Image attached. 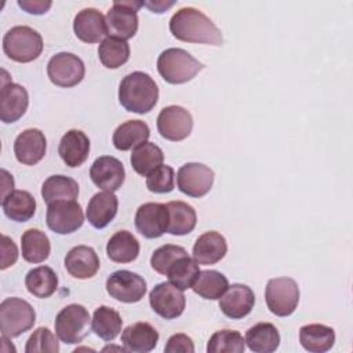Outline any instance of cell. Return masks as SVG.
Masks as SVG:
<instances>
[{
	"label": "cell",
	"instance_id": "1",
	"mask_svg": "<svg viewBox=\"0 0 353 353\" xmlns=\"http://www.w3.org/2000/svg\"><path fill=\"white\" fill-rule=\"evenodd\" d=\"M170 32L181 41L222 46L223 37L216 25L200 10L183 7L170 19Z\"/></svg>",
	"mask_w": 353,
	"mask_h": 353
},
{
	"label": "cell",
	"instance_id": "2",
	"mask_svg": "<svg viewBox=\"0 0 353 353\" xmlns=\"http://www.w3.org/2000/svg\"><path fill=\"white\" fill-rule=\"evenodd\" d=\"M159 99V87L145 72L127 74L119 85V102L127 110L138 114L150 112Z\"/></svg>",
	"mask_w": 353,
	"mask_h": 353
},
{
	"label": "cell",
	"instance_id": "3",
	"mask_svg": "<svg viewBox=\"0 0 353 353\" xmlns=\"http://www.w3.org/2000/svg\"><path fill=\"white\" fill-rule=\"evenodd\" d=\"M204 65L182 48H167L157 58V70L170 84H183L190 81Z\"/></svg>",
	"mask_w": 353,
	"mask_h": 353
},
{
	"label": "cell",
	"instance_id": "4",
	"mask_svg": "<svg viewBox=\"0 0 353 353\" xmlns=\"http://www.w3.org/2000/svg\"><path fill=\"white\" fill-rule=\"evenodd\" d=\"M3 51L15 62H32L37 59L43 51L41 34L30 26H14L7 30L3 37Z\"/></svg>",
	"mask_w": 353,
	"mask_h": 353
},
{
	"label": "cell",
	"instance_id": "5",
	"mask_svg": "<svg viewBox=\"0 0 353 353\" xmlns=\"http://www.w3.org/2000/svg\"><path fill=\"white\" fill-rule=\"evenodd\" d=\"M36 321L33 306L22 298H6L0 303V330L8 338L19 336L29 331Z\"/></svg>",
	"mask_w": 353,
	"mask_h": 353
},
{
	"label": "cell",
	"instance_id": "6",
	"mask_svg": "<svg viewBox=\"0 0 353 353\" xmlns=\"http://www.w3.org/2000/svg\"><path fill=\"white\" fill-rule=\"evenodd\" d=\"M90 313L79 303H70L65 306L55 317V334L68 345L81 342L90 332Z\"/></svg>",
	"mask_w": 353,
	"mask_h": 353
},
{
	"label": "cell",
	"instance_id": "7",
	"mask_svg": "<svg viewBox=\"0 0 353 353\" xmlns=\"http://www.w3.org/2000/svg\"><path fill=\"white\" fill-rule=\"evenodd\" d=\"M265 301L273 314L287 317L299 303V287L291 277L270 279L265 288Z\"/></svg>",
	"mask_w": 353,
	"mask_h": 353
},
{
	"label": "cell",
	"instance_id": "8",
	"mask_svg": "<svg viewBox=\"0 0 353 353\" xmlns=\"http://www.w3.org/2000/svg\"><path fill=\"white\" fill-rule=\"evenodd\" d=\"M141 6H143L142 1H114L105 17L108 34L121 40L134 37L138 30L137 11Z\"/></svg>",
	"mask_w": 353,
	"mask_h": 353
},
{
	"label": "cell",
	"instance_id": "9",
	"mask_svg": "<svg viewBox=\"0 0 353 353\" xmlns=\"http://www.w3.org/2000/svg\"><path fill=\"white\" fill-rule=\"evenodd\" d=\"M46 222L54 233L69 234L83 226L84 214L76 200H58L48 204Z\"/></svg>",
	"mask_w": 353,
	"mask_h": 353
},
{
	"label": "cell",
	"instance_id": "10",
	"mask_svg": "<svg viewBox=\"0 0 353 353\" xmlns=\"http://www.w3.org/2000/svg\"><path fill=\"white\" fill-rule=\"evenodd\" d=\"M47 74L52 84L70 88L77 85L84 74V62L72 52H58L52 55L47 63Z\"/></svg>",
	"mask_w": 353,
	"mask_h": 353
},
{
	"label": "cell",
	"instance_id": "11",
	"mask_svg": "<svg viewBox=\"0 0 353 353\" xmlns=\"http://www.w3.org/2000/svg\"><path fill=\"white\" fill-rule=\"evenodd\" d=\"M106 291L116 301L124 303L139 302L146 294V281L138 273L116 270L106 279Z\"/></svg>",
	"mask_w": 353,
	"mask_h": 353
},
{
	"label": "cell",
	"instance_id": "12",
	"mask_svg": "<svg viewBox=\"0 0 353 353\" xmlns=\"http://www.w3.org/2000/svg\"><path fill=\"white\" fill-rule=\"evenodd\" d=\"M149 303L154 313L165 320L179 317L186 305V298L182 290L176 288L171 283H159L149 292Z\"/></svg>",
	"mask_w": 353,
	"mask_h": 353
},
{
	"label": "cell",
	"instance_id": "13",
	"mask_svg": "<svg viewBox=\"0 0 353 353\" xmlns=\"http://www.w3.org/2000/svg\"><path fill=\"white\" fill-rule=\"evenodd\" d=\"M214 183V171L201 163H186L176 174L178 189L190 197L205 196Z\"/></svg>",
	"mask_w": 353,
	"mask_h": 353
},
{
	"label": "cell",
	"instance_id": "14",
	"mask_svg": "<svg viewBox=\"0 0 353 353\" xmlns=\"http://www.w3.org/2000/svg\"><path fill=\"white\" fill-rule=\"evenodd\" d=\"M156 124L163 138L178 142L190 135L193 128V119L185 108L170 105L160 110Z\"/></svg>",
	"mask_w": 353,
	"mask_h": 353
},
{
	"label": "cell",
	"instance_id": "15",
	"mask_svg": "<svg viewBox=\"0 0 353 353\" xmlns=\"http://www.w3.org/2000/svg\"><path fill=\"white\" fill-rule=\"evenodd\" d=\"M90 178L99 189L116 192L121 188L125 178L124 165L113 156H101L92 163L90 168Z\"/></svg>",
	"mask_w": 353,
	"mask_h": 353
},
{
	"label": "cell",
	"instance_id": "16",
	"mask_svg": "<svg viewBox=\"0 0 353 353\" xmlns=\"http://www.w3.org/2000/svg\"><path fill=\"white\" fill-rule=\"evenodd\" d=\"M135 228L146 239H157L167 232L168 211L165 204L145 203L135 212Z\"/></svg>",
	"mask_w": 353,
	"mask_h": 353
},
{
	"label": "cell",
	"instance_id": "17",
	"mask_svg": "<svg viewBox=\"0 0 353 353\" xmlns=\"http://www.w3.org/2000/svg\"><path fill=\"white\" fill-rule=\"evenodd\" d=\"M255 305L254 291L245 284H232L219 298L221 312L232 319L239 320L251 313Z\"/></svg>",
	"mask_w": 353,
	"mask_h": 353
},
{
	"label": "cell",
	"instance_id": "18",
	"mask_svg": "<svg viewBox=\"0 0 353 353\" xmlns=\"http://www.w3.org/2000/svg\"><path fill=\"white\" fill-rule=\"evenodd\" d=\"M29 105V94L21 84L3 83L0 91V119L3 123H15L19 120Z\"/></svg>",
	"mask_w": 353,
	"mask_h": 353
},
{
	"label": "cell",
	"instance_id": "19",
	"mask_svg": "<svg viewBox=\"0 0 353 353\" xmlns=\"http://www.w3.org/2000/svg\"><path fill=\"white\" fill-rule=\"evenodd\" d=\"M47 141L41 130L28 128L22 131L14 142V154L25 165L37 164L46 154Z\"/></svg>",
	"mask_w": 353,
	"mask_h": 353
},
{
	"label": "cell",
	"instance_id": "20",
	"mask_svg": "<svg viewBox=\"0 0 353 353\" xmlns=\"http://www.w3.org/2000/svg\"><path fill=\"white\" fill-rule=\"evenodd\" d=\"M73 30L81 41L88 44L98 43L108 34L106 19L97 8H84L74 17Z\"/></svg>",
	"mask_w": 353,
	"mask_h": 353
},
{
	"label": "cell",
	"instance_id": "21",
	"mask_svg": "<svg viewBox=\"0 0 353 353\" xmlns=\"http://www.w3.org/2000/svg\"><path fill=\"white\" fill-rule=\"evenodd\" d=\"M99 258L94 248L88 245H76L65 256V268L74 279H90L99 270Z\"/></svg>",
	"mask_w": 353,
	"mask_h": 353
},
{
	"label": "cell",
	"instance_id": "22",
	"mask_svg": "<svg viewBox=\"0 0 353 353\" xmlns=\"http://www.w3.org/2000/svg\"><path fill=\"white\" fill-rule=\"evenodd\" d=\"M117 208L119 200L113 192H98L90 199L85 216L91 226L95 229H103L113 221L117 214Z\"/></svg>",
	"mask_w": 353,
	"mask_h": 353
},
{
	"label": "cell",
	"instance_id": "23",
	"mask_svg": "<svg viewBox=\"0 0 353 353\" xmlns=\"http://www.w3.org/2000/svg\"><path fill=\"white\" fill-rule=\"evenodd\" d=\"M58 153L62 161L74 168L81 165L90 153V139L80 130H69L59 142Z\"/></svg>",
	"mask_w": 353,
	"mask_h": 353
},
{
	"label": "cell",
	"instance_id": "24",
	"mask_svg": "<svg viewBox=\"0 0 353 353\" xmlns=\"http://www.w3.org/2000/svg\"><path fill=\"white\" fill-rule=\"evenodd\" d=\"M226 239L221 233L210 230L197 237L193 245V258L199 265H214L226 255Z\"/></svg>",
	"mask_w": 353,
	"mask_h": 353
},
{
	"label": "cell",
	"instance_id": "25",
	"mask_svg": "<svg viewBox=\"0 0 353 353\" xmlns=\"http://www.w3.org/2000/svg\"><path fill=\"white\" fill-rule=\"evenodd\" d=\"M159 341L157 330L149 323L139 321L128 325L121 332V342L130 352L146 353L156 347Z\"/></svg>",
	"mask_w": 353,
	"mask_h": 353
},
{
	"label": "cell",
	"instance_id": "26",
	"mask_svg": "<svg viewBox=\"0 0 353 353\" xmlns=\"http://www.w3.org/2000/svg\"><path fill=\"white\" fill-rule=\"evenodd\" d=\"M149 137H150V130L145 121L128 120L120 124L114 130L112 142L116 149L125 152L146 142Z\"/></svg>",
	"mask_w": 353,
	"mask_h": 353
},
{
	"label": "cell",
	"instance_id": "27",
	"mask_svg": "<svg viewBox=\"0 0 353 353\" xmlns=\"http://www.w3.org/2000/svg\"><path fill=\"white\" fill-rule=\"evenodd\" d=\"M302 347L312 353H324L334 346L335 332L324 324H306L299 328Z\"/></svg>",
	"mask_w": 353,
	"mask_h": 353
},
{
	"label": "cell",
	"instance_id": "28",
	"mask_svg": "<svg viewBox=\"0 0 353 353\" xmlns=\"http://www.w3.org/2000/svg\"><path fill=\"white\" fill-rule=\"evenodd\" d=\"M168 211L167 232L174 236L190 233L197 222L194 208L185 201H170L165 204Z\"/></svg>",
	"mask_w": 353,
	"mask_h": 353
},
{
	"label": "cell",
	"instance_id": "29",
	"mask_svg": "<svg viewBox=\"0 0 353 353\" xmlns=\"http://www.w3.org/2000/svg\"><path fill=\"white\" fill-rule=\"evenodd\" d=\"M106 254L116 263L132 262L139 254V241L128 230H119L109 239Z\"/></svg>",
	"mask_w": 353,
	"mask_h": 353
},
{
	"label": "cell",
	"instance_id": "30",
	"mask_svg": "<svg viewBox=\"0 0 353 353\" xmlns=\"http://www.w3.org/2000/svg\"><path fill=\"white\" fill-rule=\"evenodd\" d=\"M1 207L7 218L15 222H26L36 212V200L26 190H12L1 200Z\"/></svg>",
	"mask_w": 353,
	"mask_h": 353
},
{
	"label": "cell",
	"instance_id": "31",
	"mask_svg": "<svg viewBox=\"0 0 353 353\" xmlns=\"http://www.w3.org/2000/svg\"><path fill=\"white\" fill-rule=\"evenodd\" d=\"M244 341L255 353H272L280 345V334L272 323H258L247 330Z\"/></svg>",
	"mask_w": 353,
	"mask_h": 353
},
{
	"label": "cell",
	"instance_id": "32",
	"mask_svg": "<svg viewBox=\"0 0 353 353\" xmlns=\"http://www.w3.org/2000/svg\"><path fill=\"white\" fill-rule=\"evenodd\" d=\"M22 258L30 263L44 262L51 251L48 236L39 229H28L21 237Z\"/></svg>",
	"mask_w": 353,
	"mask_h": 353
},
{
	"label": "cell",
	"instance_id": "33",
	"mask_svg": "<svg viewBox=\"0 0 353 353\" xmlns=\"http://www.w3.org/2000/svg\"><path fill=\"white\" fill-rule=\"evenodd\" d=\"M41 196L47 204L58 200H76L79 196V185L70 176L51 175L43 182Z\"/></svg>",
	"mask_w": 353,
	"mask_h": 353
},
{
	"label": "cell",
	"instance_id": "34",
	"mask_svg": "<svg viewBox=\"0 0 353 353\" xmlns=\"http://www.w3.org/2000/svg\"><path fill=\"white\" fill-rule=\"evenodd\" d=\"M25 285L33 296L44 299L57 291L58 276L50 266H39L28 272Z\"/></svg>",
	"mask_w": 353,
	"mask_h": 353
},
{
	"label": "cell",
	"instance_id": "35",
	"mask_svg": "<svg viewBox=\"0 0 353 353\" xmlns=\"http://www.w3.org/2000/svg\"><path fill=\"white\" fill-rule=\"evenodd\" d=\"M131 165L142 176H148L153 170L163 164V150L153 142H143L132 149Z\"/></svg>",
	"mask_w": 353,
	"mask_h": 353
},
{
	"label": "cell",
	"instance_id": "36",
	"mask_svg": "<svg viewBox=\"0 0 353 353\" xmlns=\"http://www.w3.org/2000/svg\"><path fill=\"white\" fill-rule=\"evenodd\" d=\"M123 320L117 310L109 306H99L92 316V331L103 341H113L121 331Z\"/></svg>",
	"mask_w": 353,
	"mask_h": 353
},
{
	"label": "cell",
	"instance_id": "37",
	"mask_svg": "<svg viewBox=\"0 0 353 353\" xmlns=\"http://www.w3.org/2000/svg\"><path fill=\"white\" fill-rule=\"evenodd\" d=\"M229 287L228 279L218 270H200L192 290L204 299H219Z\"/></svg>",
	"mask_w": 353,
	"mask_h": 353
},
{
	"label": "cell",
	"instance_id": "38",
	"mask_svg": "<svg viewBox=\"0 0 353 353\" xmlns=\"http://www.w3.org/2000/svg\"><path fill=\"white\" fill-rule=\"evenodd\" d=\"M98 57L105 68L117 69L128 61L130 46L125 40L108 36L99 43Z\"/></svg>",
	"mask_w": 353,
	"mask_h": 353
},
{
	"label": "cell",
	"instance_id": "39",
	"mask_svg": "<svg viewBox=\"0 0 353 353\" xmlns=\"http://www.w3.org/2000/svg\"><path fill=\"white\" fill-rule=\"evenodd\" d=\"M199 273H200L199 263L194 261V258L185 255V256H181L179 259H176L170 266L165 276L168 277V280L172 285L185 291L188 288H192Z\"/></svg>",
	"mask_w": 353,
	"mask_h": 353
},
{
	"label": "cell",
	"instance_id": "40",
	"mask_svg": "<svg viewBox=\"0 0 353 353\" xmlns=\"http://www.w3.org/2000/svg\"><path fill=\"white\" fill-rule=\"evenodd\" d=\"M245 341L239 331L221 330L211 335L207 343L208 353H243Z\"/></svg>",
	"mask_w": 353,
	"mask_h": 353
},
{
	"label": "cell",
	"instance_id": "41",
	"mask_svg": "<svg viewBox=\"0 0 353 353\" xmlns=\"http://www.w3.org/2000/svg\"><path fill=\"white\" fill-rule=\"evenodd\" d=\"M185 255H188V251L183 247L175 245V244H165V245H161L157 250H154V252L150 256V265H152L153 270L165 276L170 266L176 259H179L181 256H185Z\"/></svg>",
	"mask_w": 353,
	"mask_h": 353
},
{
	"label": "cell",
	"instance_id": "42",
	"mask_svg": "<svg viewBox=\"0 0 353 353\" xmlns=\"http://www.w3.org/2000/svg\"><path fill=\"white\" fill-rule=\"evenodd\" d=\"M175 186L174 168L161 164L146 176V188L153 193H170Z\"/></svg>",
	"mask_w": 353,
	"mask_h": 353
},
{
	"label": "cell",
	"instance_id": "43",
	"mask_svg": "<svg viewBox=\"0 0 353 353\" xmlns=\"http://www.w3.org/2000/svg\"><path fill=\"white\" fill-rule=\"evenodd\" d=\"M25 352L26 353H37V352L57 353L59 352V343L57 336L47 327H40L26 341Z\"/></svg>",
	"mask_w": 353,
	"mask_h": 353
},
{
	"label": "cell",
	"instance_id": "44",
	"mask_svg": "<svg viewBox=\"0 0 353 353\" xmlns=\"http://www.w3.org/2000/svg\"><path fill=\"white\" fill-rule=\"evenodd\" d=\"M164 352L167 353H193L194 352V345L190 336L185 334H174L168 338L167 345L164 346Z\"/></svg>",
	"mask_w": 353,
	"mask_h": 353
},
{
	"label": "cell",
	"instance_id": "45",
	"mask_svg": "<svg viewBox=\"0 0 353 353\" xmlns=\"http://www.w3.org/2000/svg\"><path fill=\"white\" fill-rule=\"evenodd\" d=\"M18 259V248L15 243L6 234L1 236V265L0 269L4 270L12 266Z\"/></svg>",
	"mask_w": 353,
	"mask_h": 353
},
{
	"label": "cell",
	"instance_id": "46",
	"mask_svg": "<svg viewBox=\"0 0 353 353\" xmlns=\"http://www.w3.org/2000/svg\"><path fill=\"white\" fill-rule=\"evenodd\" d=\"M18 6L29 12V14H34V15H40L48 11V8L52 6V1L50 0H18Z\"/></svg>",
	"mask_w": 353,
	"mask_h": 353
},
{
	"label": "cell",
	"instance_id": "47",
	"mask_svg": "<svg viewBox=\"0 0 353 353\" xmlns=\"http://www.w3.org/2000/svg\"><path fill=\"white\" fill-rule=\"evenodd\" d=\"M175 1H146V3L142 1V4L150 8V11L153 12H164L167 8L172 7Z\"/></svg>",
	"mask_w": 353,
	"mask_h": 353
},
{
	"label": "cell",
	"instance_id": "48",
	"mask_svg": "<svg viewBox=\"0 0 353 353\" xmlns=\"http://www.w3.org/2000/svg\"><path fill=\"white\" fill-rule=\"evenodd\" d=\"M1 174H3V190H1V199L6 197L8 193H11L14 190V179H11L8 183V176L10 174L6 171V170H1Z\"/></svg>",
	"mask_w": 353,
	"mask_h": 353
}]
</instances>
